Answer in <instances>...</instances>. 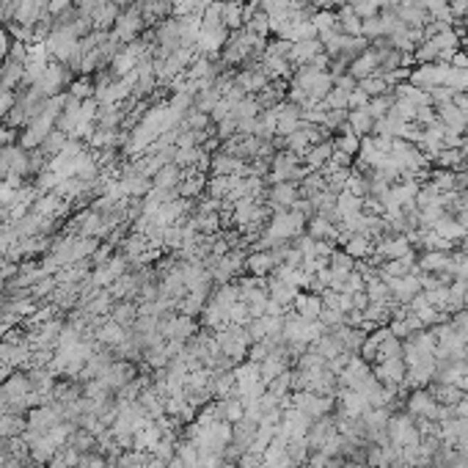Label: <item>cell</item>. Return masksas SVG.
Segmentation results:
<instances>
[{
  "label": "cell",
  "mask_w": 468,
  "mask_h": 468,
  "mask_svg": "<svg viewBox=\"0 0 468 468\" xmlns=\"http://www.w3.org/2000/svg\"><path fill=\"white\" fill-rule=\"evenodd\" d=\"M147 33V22H144V14L135 3H129L127 9L119 14V20L113 25L110 36L116 39L119 44H129V42H138L141 36Z\"/></svg>",
  "instance_id": "cell-1"
},
{
  "label": "cell",
  "mask_w": 468,
  "mask_h": 468,
  "mask_svg": "<svg viewBox=\"0 0 468 468\" xmlns=\"http://www.w3.org/2000/svg\"><path fill=\"white\" fill-rule=\"evenodd\" d=\"M72 83V69H66L64 64H58V61H50L47 69L42 72V78L33 83V88L42 94V97H58V94H64V88Z\"/></svg>",
  "instance_id": "cell-2"
},
{
  "label": "cell",
  "mask_w": 468,
  "mask_h": 468,
  "mask_svg": "<svg viewBox=\"0 0 468 468\" xmlns=\"http://www.w3.org/2000/svg\"><path fill=\"white\" fill-rule=\"evenodd\" d=\"M229 42V31L223 22L215 25H201L198 31V42H196V53L198 55H220V50Z\"/></svg>",
  "instance_id": "cell-3"
},
{
  "label": "cell",
  "mask_w": 468,
  "mask_h": 468,
  "mask_svg": "<svg viewBox=\"0 0 468 468\" xmlns=\"http://www.w3.org/2000/svg\"><path fill=\"white\" fill-rule=\"evenodd\" d=\"M447 69L449 64H422V66H413L410 69V78L408 83L422 88V91H432L435 85H444V78H447Z\"/></svg>",
  "instance_id": "cell-4"
},
{
  "label": "cell",
  "mask_w": 468,
  "mask_h": 468,
  "mask_svg": "<svg viewBox=\"0 0 468 468\" xmlns=\"http://www.w3.org/2000/svg\"><path fill=\"white\" fill-rule=\"evenodd\" d=\"M372 254H375L372 262H381V259L388 262V259H403V256L413 254V251H410V240L405 234H388V237L381 240V245Z\"/></svg>",
  "instance_id": "cell-5"
},
{
  "label": "cell",
  "mask_w": 468,
  "mask_h": 468,
  "mask_svg": "<svg viewBox=\"0 0 468 468\" xmlns=\"http://www.w3.org/2000/svg\"><path fill=\"white\" fill-rule=\"evenodd\" d=\"M119 14H122V9L116 6V3H110V0H97V6L91 9V25H94V31H102V33H110L113 31V25L119 20Z\"/></svg>",
  "instance_id": "cell-6"
},
{
  "label": "cell",
  "mask_w": 468,
  "mask_h": 468,
  "mask_svg": "<svg viewBox=\"0 0 468 468\" xmlns=\"http://www.w3.org/2000/svg\"><path fill=\"white\" fill-rule=\"evenodd\" d=\"M435 116H438V122H441V124H444L447 129H454V132L466 135V129H468V110L457 107L454 102H444V105H435Z\"/></svg>",
  "instance_id": "cell-7"
},
{
  "label": "cell",
  "mask_w": 468,
  "mask_h": 468,
  "mask_svg": "<svg viewBox=\"0 0 468 468\" xmlns=\"http://www.w3.org/2000/svg\"><path fill=\"white\" fill-rule=\"evenodd\" d=\"M298 198H300V191L295 182H276V185L267 191V204H270L273 210H292Z\"/></svg>",
  "instance_id": "cell-8"
},
{
  "label": "cell",
  "mask_w": 468,
  "mask_h": 468,
  "mask_svg": "<svg viewBox=\"0 0 468 468\" xmlns=\"http://www.w3.org/2000/svg\"><path fill=\"white\" fill-rule=\"evenodd\" d=\"M383 281L388 284V292H391L397 300H403V303H410V300L422 292L419 273H410V276H400V278H385L383 276Z\"/></svg>",
  "instance_id": "cell-9"
},
{
  "label": "cell",
  "mask_w": 468,
  "mask_h": 468,
  "mask_svg": "<svg viewBox=\"0 0 468 468\" xmlns=\"http://www.w3.org/2000/svg\"><path fill=\"white\" fill-rule=\"evenodd\" d=\"M319 53H325L319 39H303V42L292 44V50H289L287 61L292 64V69H295V66H309L314 58H317Z\"/></svg>",
  "instance_id": "cell-10"
},
{
  "label": "cell",
  "mask_w": 468,
  "mask_h": 468,
  "mask_svg": "<svg viewBox=\"0 0 468 468\" xmlns=\"http://www.w3.org/2000/svg\"><path fill=\"white\" fill-rule=\"evenodd\" d=\"M22 85H25V64L14 61V58L0 61V88L17 94Z\"/></svg>",
  "instance_id": "cell-11"
},
{
  "label": "cell",
  "mask_w": 468,
  "mask_h": 468,
  "mask_svg": "<svg viewBox=\"0 0 468 468\" xmlns=\"http://www.w3.org/2000/svg\"><path fill=\"white\" fill-rule=\"evenodd\" d=\"M378 66H381V61H378V53L369 47V50H363L361 55H356V58L350 61V66H347V75H353L356 80H363V78L375 75V72H378Z\"/></svg>",
  "instance_id": "cell-12"
},
{
  "label": "cell",
  "mask_w": 468,
  "mask_h": 468,
  "mask_svg": "<svg viewBox=\"0 0 468 468\" xmlns=\"http://www.w3.org/2000/svg\"><path fill=\"white\" fill-rule=\"evenodd\" d=\"M416 267L422 273H449L452 276V256L444 254V251H425L419 256Z\"/></svg>",
  "instance_id": "cell-13"
},
{
  "label": "cell",
  "mask_w": 468,
  "mask_h": 468,
  "mask_svg": "<svg viewBox=\"0 0 468 468\" xmlns=\"http://www.w3.org/2000/svg\"><path fill=\"white\" fill-rule=\"evenodd\" d=\"M334 141L331 138H325V141H319V144H314L312 149L303 154V166L309 171H319L322 166H328V160H331V154H334Z\"/></svg>",
  "instance_id": "cell-14"
},
{
  "label": "cell",
  "mask_w": 468,
  "mask_h": 468,
  "mask_svg": "<svg viewBox=\"0 0 468 468\" xmlns=\"http://www.w3.org/2000/svg\"><path fill=\"white\" fill-rule=\"evenodd\" d=\"M210 169H213V176H243L245 163L240 157H232V154L220 151V154H215L210 160Z\"/></svg>",
  "instance_id": "cell-15"
},
{
  "label": "cell",
  "mask_w": 468,
  "mask_h": 468,
  "mask_svg": "<svg viewBox=\"0 0 468 468\" xmlns=\"http://www.w3.org/2000/svg\"><path fill=\"white\" fill-rule=\"evenodd\" d=\"M182 176H185V171L179 169L176 163H166L163 169L151 176V188H160V191H176L179 182H182Z\"/></svg>",
  "instance_id": "cell-16"
},
{
  "label": "cell",
  "mask_w": 468,
  "mask_h": 468,
  "mask_svg": "<svg viewBox=\"0 0 468 468\" xmlns=\"http://www.w3.org/2000/svg\"><path fill=\"white\" fill-rule=\"evenodd\" d=\"M306 234L314 237V240H331V243H336L339 226H334V223H331L328 218H322V215H312V218L306 220Z\"/></svg>",
  "instance_id": "cell-17"
},
{
  "label": "cell",
  "mask_w": 468,
  "mask_h": 468,
  "mask_svg": "<svg viewBox=\"0 0 468 468\" xmlns=\"http://www.w3.org/2000/svg\"><path fill=\"white\" fill-rule=\"evenodd\" d=\"M336 20H339V31L344 36H361V25L363 20L353 11V6H350V0L347 3H341L339 9H336Z\"/></svg>",
  "instance_id": "cell-18"
},
{
  "label": "cell",
  "mask_w": 468,
  "mask_h": 468,
  "mask_svg": "<svg viewBox=\"0 0 468 468\" xmlns=\"http://www.w3.org/2000/svg\"><path fill=\"white\" fill-rule=\"evenodd\" d=\"M220 22L226 25V31H240L245 25V3L243 0H223V17Z\"/></svg>",
  "instance_id": "cell-19"
},
{
  "label": "cell",
  "mask_w": 468,
  "mask_h": 468,
  "mask_svg": "<svg viewBox=\"0 0 468 468\" xmlns=\"http://www.w3.org/2000/svg\"><path fill=\"white\" fill-rule=\"evenodd\" d=\"M132 378H135V369H132V363H127V361L110 363V369L102 375V381H105L107 385H113V388H124L127 383H132Z\"/></svg>",
  "instance_id": "cell-20"
},
{
  "label": "cell",
  "mask_w": 468,
  "mask_h": 468,
  "mask_svg": "<svg viewBox=\"0 0 468 468\" xmlns=\"http://www.w3.org/2000/svg\"><path fill=\"white\" fill-rule=\"evenodd\" d=\"M413 270H416V256L408 254V256H403V259H388V262H383L381 276L400 278V276H410Z\"/></svg>",
  "instance_id": "cell-21"
},
{
  "label": "cell",
  "mask_w": 468,
  "mask_h": 468,
  "mask_svg": "<svg viewBox=\"0 0 468 468\" xmlns=\"http://www.w3.org/2000/svg\"><path fill=\"white\" fill-rule=\"evenodd\" d=\"M267 295H270V300H276V303H281V306H287V303H295L298 289L289 287L284 278L273 276L270 281H267Z\"/></svg>",
  "instance_id": "cell-22"
},
{
  "label": "cell",
  "mask_w": 468,
  "mask_h": 468,
  "mask_svg": "<svg viewBox=\"0 0 468 468\" xmlns=\"http://www.w3.org/2000/svg\"><path fill=\"white\" fill-rule=\"evenodd\" d=\"M245 267H248L256 278H262V276H267L270 270H276L278 265L270 251H256V254H251L245 259Z\"/></svg>",
  "instance_id": "cell-23"
},
{
  "label": "cell",
  "mask_w": 468,
  "mask_h": 468,
  "mask_svg": "<svg viewBox=\"0 0 468 468\" xmlns=\"http://www.w3.org/2000/svg\"><path fill=\"white\" fill-rule=\"evenodd\" d=\"M432 232H438L444 240H449V243H460V240L466 237L468 229L460 223V220H457V218H454V215H447L444 220H438V223H435V229H432Z\"/></svg>",
  "instance_id": "cell-24"
},
{
  "label": "cell",
  "mask_w": 468,
  "mask_h": 468,
  "mask_svg": "<svg viewBox=\"0 0 468 468\" xmlns=\"http://www.w3.org/2000/svg\"><path fill=\"white\" fill-rule=\"evenodd\" d=\"M408 408H410V413H422V416H427V419H435V416H441V413H438L441 408L435 405L432 394H425V391H416V394L410 397Z\"/></svg>",
  "instance_id": "cell-25"
},
{
  "label": "cell",
  "mask_w": 468,
  "mask_h": 468,
  "mask_svg": "<svg viewBox=\"0 0 468 468\" xmlns=\"http://www.w3.org/2000/svg\"><path fill=\"white\" fill-rule=\"evenodd\" d=\"M347 124H350V129H353L358 138H366V135H372L375 119L366 113V107H363V110H347Z\"/></svg>",
  "instance_id": "cell-26"
},
{
  "label": "cell",
  "mask_w": 468,
  "mask_h": 468,
  "mask_svg": "<svg viewBox=\"0 0 468 468\" xmlns=\"http://www.w3.org/2000/svg\"><path fill=\"white\" fill-rule=\"evenodd\" d=\"M334 147L339 151H344V154H350V157H358V149H361V138L350 129V124H344V127L339 129V138L334 141Z\"/></svg>",
  "instance_id": "cell-27"
},
{
  "label": "cell",
  "mask_w": 468,
  "mask_h": 468,
  "mask_svg": "<svg viewBox=\"0 0 468 468\" xmlns=\"http://www.w3.org/2000/svg\"><path fill=\"white\" fill-rule=\"evenodd\" d=\"M372 251H375V245H372V237H366V234H353L344 243V254H350L353 259H363V256H369Z\"/></svg>",
  "instance_id": "cell-28"
},
{
  "label": "cell",
  "mask_w": 468,
  "mask_h": 468,
  "mask_svg": "<svg viewBox=\"0 0 468 468\" xmlns=\"http://www.w3.org/2000/svg\"><path fill=\"white\" fill-rule=\"evenodd\" d=\"M336 210H339L341 220H344V218H350V215L361 213V210H363V198L353 196L350 191H341V193H336Z\"/></svg>",
  "instance_id": "cell-29"
},
{
  "label": "cell",
  "mask_w": 468,
  "mask_h": 468,
  "mask_svg": "<svg viewBox=\"0 0 468 468\" xmlns=\"http://www.w3.org/2000/svg\"><path fill=\"white\" fill-rule=\"evenodd\" d=\"M295 309H298L300 317L319 319V314H322V300L314 298V295H298L295 298Z\"/></svg>",
  "instance_id": "cell-30"
},
{
  "label": "cell",
  "mask_w": 468,
  "mask_h": 468,
  "mask_svg": "<svg viewBox=\"0 0 468 468\" xmlns=\"http://www.w3.org/2000/svg\"><path fill=\"white\" fill-rule=\"evenodd\" d=\"M66 144H69V135H66L64 129H53V132L44 138V144L39 147V149H42L47 157H55V154H61V151H64Z\"/></svg>",
  "instance_id": "cell-31"
},
{
  "label": "cell",
  "mask_w": 468,
  "mask_h": 468,
  "mask_svg": "<svg viewBox=\"0 0 468 468\" xmlns=\"http://www.w3.org/2000/svg\"><path fill=\"white\" fill-rule=\"evenodd\" d=\"M358 88H361L363 94H369V97H383V94H388V91H391L381 72H375V75H369V78L358 80Z\"/></svg>",
  "instance_id": "cell-32"
},
{
  "label": "cell",
  "mask_w": 468,
  "mask_h": 468,
  "mask_svg": "<svg viewBox=\"0 0 468 468\" xmlns=\"http://www.w3.org/2000/svg\"><path fill=\"white\" fill-rule=\"evenodd\" d=\"M394 100H397V97H394L391 91L383 94V97H372V100H369V105H366V113H369L375 122H378V119H385V116H388V110H391V105H394Z\"/></svg>",
  "instance_id": "cell-33"
},
{
  "label": "cell",
  "mask_w": 468,
  "mask_h": 468,
  "mask_svg": "<svg viewBox=\"0 0 468 468\" xmlns=\"http://www.w3.org/2000/svg\"><path fill=\"white\" fill-rule=\"evenodd\" d=\"M312 25H314L317 36H319V33H325V31H334V28H339L336 11H334V9H322V11H314V14H312Z\"/></svg>",
  "instance_id": "cell-34"
},
{
  "label": "cell",
  "mask_w": 468,
  "mask_h": 468,
  "mask_svg": "<svg viewBox=\"0 0 468 468\" xmlns=\"http://www.w3.org/2000/svg\"><path fill=\"white\" fill-rule=\"evenodd\" d=\"M66 94L75 97V100H91V97H94V83H91V78H88V75H78V80L69 83V91H66Z\"/></svg>",
  "instance_id": "cell-35"
},
{
  "label": "cell",
  "mask_w": 468,
  "mask_h": 468,
  "mask_svg": "<svg viewBox=\"0 0 468 468\" xmlns=\"http://www.w3.org/2000/svg\"><path fill=\"white\" fill-rule=\"evenodd\" d=\"M259 113H262V107H259V102H256V97L248 94L243 102H237V105H234L232 116L237 119V122H245V119H256Z\"/></svg>",
  "instance_id": "cell-36"
},
{
  "label": "cell",
  "mask_w": 468,
  "mask_h": 468,
  "mask_svg": "<svg viewBox=\"0 0 468 468\" xmlns=\"http://www.w3.org/2000/svg\"><path fill=\"white\" fill-rule=\"evenodd\" d=\"M328 267H331V273H341V276H347V273H353L356 259H353L350 254H344V251H334L331 259H328Z\"/></svg>",
  "instance_id": "cell-37"
},
{
  "label": "cell",
  "mask_w": 468,
  "mask_h": 468,
  "mask_svg": "<svg viewBox=\"0 0 468 468\" xmlns=\"http://www.w3.org/2000/svg\"><path fill=\"white\" fill-rule=\"evenodd\" d=\"M100 339H102V344H124V328L119 325V322H105L102 328H100Z\"/></svg>",
  "instance_id": "cell-38"
},
{
  "label": "cell",
  "mask_w": 468,
  "mask_h": 468,
  "mask_svg": "<svg viewBox=\"0 0 468 468\" xmlns=\"http://www.w3.org/2000/svg\"><path fill=\"white\" fill-rule=\"evenodd\" d=\"M347 97H350L347 91H341V88L334 85V88L325 94V100H322L319 105H322V110H347Z\"/></svg>",
  "instance_id": "cell-39"
},
{
  "label": "cell",
  "mask_w": 468,
  "mask_h": 468,
  "mask_svg": "<svg viewBox=\"0 0 468 468\" xmlns=\"http://www.w3.org/2000/svg\"><path fill=\"white\" fill-rule=\"evenodd\" d=\"M138 314H141V312H138L129 300H124L122 306H116V312H113V322H119L122 328H129V325H135Z\"/></svg>",
  "instance_id": "cell-40"
},
{
  "label": "cell",
  "mask_w": 468,
  "mask_h": 468,
  "mask_svg": "<svg viewBox=\"0 0 468 468\" xmlns=\"http://www.w3.org/2000/svg\"><path fill=\"white\" fill-rule=\"evenodd\" d=\"M391 113H397L403 122H416V113H419V105H413L410 100L405 97H397L394 105H391Z\"/></svg>",
  "instance_id": "cell-41"
},
{
  "label": "cell",
  "mask_w": 468,
  "mask_h": 468,
  "mask_svg": "<svg viewBox=\"0 0 468 468\" xmlns=\"http://www.w3.org/2000/svg\"><path fill=\"white\" fill-rule=\"evenodd\" d=\"M237 135V119L234 116H226L223 122H215V138L218 141H229Z\"/></svg>",
  "instance_id": "cell-42"
},
{
  "label": "cell",
  "mask_w": 468,
  "mask_h": 468,
  "mask_svg": "<svg viewBox=\"0 0 468 468\" xmlns=\"http://www.w3.org/2000/svg\"><path fill=\"white\" fill-rule=\"evenodd\" d=\"M347 124V110H325V122H322V127L328 129V132H339L341 127Z\"/></svg>",
  "instance_id": "cell-43"
},
{
  "label": "cell",
  "mask_w": 468,
  "mask_h": 468,
  "mask_svg": "<svg viewBox=\"0 0 468 468\" xmlns=\"http://www.w3.org/2000/svg\"><path fill=\"white\" fill-rule=\"evenodd\" d=\"M452 97H454V91L449 88V85H435L432 91H430V105H444V102H452Z\"/></svg>",
  "instance_id": "cell-44"
},
{
  "label": "cell",
  "mask_w": 468,
  "mask_h": 468,
  "mask_svg": "<svg viewBox=\"0 0 468 468\" xmlns=\"http://www.w3.org/2000/svg\"><path fill=\"white\" fill-rule=\"evenodd\" d=\"M369 94H363L361 88H356V91H350V97H347V110H363V107L369 105Z\"/></svg>",
  "instance_id": "cell-45"
},
{
  "label": "cell",
  "mask_w": 468,
  "mask_h": 468,
  "mask_svg": "<svg viewBox=\"0 0 468 468\" xmlns=\"http://www.w3.org/2000/svg\"><path fill=\"white\" fill-rule=\"evenodd\" d=\"M430 394H432V397H438L441 403H449V405H452V403H457V400H460V391H454L452 385H438V388H432Z\"/></svg>",
  "instance_id": "cell-46"
},
{
  "label": "cell",
  "mask_w": 468,
  "mask_h": 468,
  "mask_svg": "<svg viewBox=\"0 0 468 468\" xmlns=\"http://www.w3.org/2000/svg\"><path fill=\"white\" fill-rule=\"evenodd\" d=\"M110 298H113L110 292H102V295H97V298H94L91 303H88V306H85V309H88V314H100V312H107V309H110Z\"/></svg>",
  "instance_id": "cell-47"
},
{
  "label": "cell",
  "mask_w": 468,
  "mask_h": 468,
  "mask_svg": "<svg viewBox=\"0 0 468 468\" xmlns=\"http://www.w3.org/2000/svg\"><path fill=\"white\" fill-rule=\"evenodd\" d=\"M353 160H356V157H350V154H344V151L334 149V154H331L328 163H331L334 169H353Z\"/></svg>",
  "instance_id": "cell-48"
},
{
  "label": "cell",
  "mask_w": 468,
  "mask_h": 468,
  "mask_svg": "<svg viewBox=\"0 0 468 468\" xmlns=\"http://www.w3.org/2000/svg\"><path fill=\"white\" fill-rule=\"evenodd\" d=\"M449 11L454 20H463L468 14V0H449Z\"/></svg>",
  "instance_id": "cell-49"
},
{
  "label": "cell",
  "mask_w": 468,
  "mask_h": 468,
  "mask_svg": "<svg viewBox=\"0 0 468 468\" xmlns=\"http://www.w3.org/2000/svg\"><path fill=\"white\" fill-rule=\"evenodd\" d=\"M334 85L350 94V91H356V88H358V80H356L353 75H341V78H336V80H334Z\"/></svg>",
  "instance_id": "cell-50"
},
{
  "label": "cell",
  "mask_w": 468,
  "mask_h": 468,
  "mask_svg": "<svg viewBox=\"0 0 468 468\" xmlns=\"http://www.w3.org/2000/svg\"><path fill=\"white\" fill-rule=\"evenodd\" d=\"M449 66H454V69H468V55L463 53V50H457L454 55H452V61H449Z\"/></svg>",
  "instance_id": "cell-51"
},
{
  "label": "cell",
  "mask_w": 468,
  "mask_h": 468,
  "mask_svg": "<svg viewBox=\"0 0 468 468\" xmlns=\"http://www.w3.org/2000/svg\"><path fill=\"white\" fill-rule=\"evenodd\" d=\"M309 3H312L317 11H322V9H336V6H341L344 0H309Z\"/></svg>",
  "instance_id": "cell-52"
},
{
  "label": "cell",
  "mask_w": 468,
  "mask_h": 468,
  "mask_svg": "<svg viewBox=\"0 0 468 468\" xmlns=\"http://www.w3.org/2000/svg\"><path fill=\"white\" fill-rule=\"evenodd\" d=\"M452 102H454L457 107H463V110H468V91H454Z\"/></svg>",
  "instance_id": "cell-53"
},
{
  "label": "cell",
  "mask_w": 468,
  "mask_h": 468,
  "mask_svg": "<svg viewBox=\"0 0 468 468\" xmlns=\"http://www.w3.org/2000/svg\"><path fill=\"white\" fill-rule=\"evenodd\" d=\"M191 3H193V11H196V14H204V9H210L218 0H191Z\"/></svg>",
  "instance_id": "cell-54"
},
{
  "label": "cell",
  "mask_w": 468,
  "mask_h": 468,
  "mask_svg": "<svg viewBox=\"0 0 468 468\" xmlns=\"http://www.w3.org/2000/svg\"><path fill=\"white\" fill-rule=\"evenodd\" d=\"M460 245H463V254H468V232H466V237L460 240Z\"/></svg>",
  "instance_id": "cell-55"
},
{
  "label": "cell",
  "mask_w": 468,
  "mask_h": 468,
  "mask_svg": "<svg viewBox=\"0 0 468 468\" xmlns=\"http://www.w3.org/2000/svg\"><path fill=\"white\" fill-rule=\"evenodd\" d=\"M460 50H463V53L468 55V36H463V42H460Z\"/></svg>",
  "instance_id": "cell-56"
},
{
  "label": "cell",
  "mask_w": 468,
  "mask_h": 468,
  "mask_svg": "<svg viewBox=\"0 0 468 468\" xmlns=\"http://www.w3.org/2000/svg\"><path fill=\"white\" fill-rule=\"evenodd\" d=\"M171 468H185V466H182V463H179V460L174 457V460H171Z\"/></svg>",
  "instance_id": "cell-57"
},
{
  "label": "cell",
  "mask_w": 468,
  "mask_h": 468,
  "mask_svg": "<svg viewBox=\"0 0 468 468\" xmlns=\"http://www.w3.org/2000/svg\"><path fill=\"white\" fill-rule=\"evenodd\" d=\"M220 468H240V466H234V463H223Z\"/></svg>",
  "instance_id": "cell-58"
},
{
  "label": "cell",
  "mask_w": 468,
  "mask_h": 468,
  "mask_svg": "<svg viewBox=\"0 0 468 468\" xmlns=\"http://www.w3.org/2000/svg\"><path fill=\"white\" fill-rule=\"evenodd\" d=\"M0 281H3V267H0Z\"/></svg>",
  "instance_id": "cell-59"
},
{
  "label": "cell",
  "mask_w": 468,
  "mask_h": 468,
  "mask_svg": "<svg viewBox=\"0 0 468 468\" xmlns=\"http://www.w3.org/2000/svg\"><path fill=\"white\" fill-rule=\"evenodd\" d=\"M0 463H3V452H0Z\"/></svg>",
  "instance_id": "cell-60"
}]
</instances>
